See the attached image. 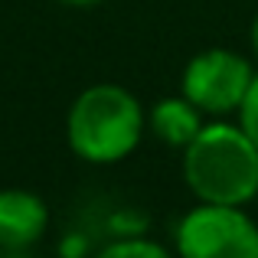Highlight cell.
I'll return each mask as SVG.
<instances>
[{
  "instance_id": "cell-5",
  "label": "cell",
  "mask_w": 258,
  "mask_h": 258,
  "mask_svg": "<svg viewBox=\"0 0 258 258\" xmlns=\"http://www.w3.org/2000/svg\"><path fill=\"white\" fill-rule=\"evenodd\" d=\"M49 229V206L30 189H0V245L30 248Z\"/></svg>"
},
{
  "instance_id": "cell-3",
  "label": "cell",
  "mask_w": 258,
  "mask_h": 258,
  "mask_svg": "<svg viewBox=\"0 0 258 258\" xmlns=\"http://www.w3.org/2000/svg\"><path fill=\"white\" fill-rule=\"evenodd\" d=\"M176 258H258V226L242 206L200 203L173 232Z\"/></svg>"
},
{
  "instance_id": "cell-6",
  "label": "cell",
  "mask_w": 258,
  "mask_h": 258,
  "mask_svg": "<svg viewBox=\"0 0 258 258\" xmlns=\"http://www.w3.org/2000/svg\"><path fill=\"white\" fill-rule=\"evenodd\" d=\"M147 127H151L164 144L180 147V151H183V147L203 131V111L186 98V95L164 98V101H157V105L151 108Z\"/></svg>"
},
{
  "instance_id": "cell-2",
  "label": "cell",
  "mask_w": 258,
  "mask_h": 258,
  "mask_svg": "<svg viewBox=\"0 0 258 258\" xmlns=\"http://www.w3.org/2000/svg\"><path fill=\"white\" fill-rule=\"evenodd\" d=\"M144 108L121 85H92L72 101L66 138L76 157L88 164H118L138 151L144 138Z\"/></svg>"
},
{
  "instance_id": "cell-1",
  "label": "cell",
  "mask_w": 258,
  "mask_h": 258,
  "mask_svg": "<svg viewBox=\"0 0 258 258\" xmlns=\"http://www.w3.org/2000/svg\"><path fill=\"white\" fill-rule=\"evenodd\" d=\"M183 180L200 203L245 206L258 196V147L242 124L216 121L183 147Z\"/></svg>"
},
{
  "instance_id": "cell-8",
  "label": "cell",
  "mask_w": 258,
  "mask_h": 258,
  "mask_svg": "<svg viewBox=\"0 0 258 258\" xmlns=\"http://www.w3.org/2000/svg\"><path fill=\"white\" fill-rule=\"evenodd\" d=\"M239 124H242V131H245L248 138L255 141V147H258V72H255L252 85H248L245 98H242V105H239Z\"/></svg>"
},
{
  "instance_id": "cell-10",
  "label": "cell",
  "mask_w": 258,
  "mask_h": 258,
  "mask_svg": "<svg viewBox=\"0 0 258 258\" xmlns=\"http://www.w3.org/2000/svg\"><path fill=\"white\" fill-rule=\"evenodd\" d=\"M248 36H252V52H255V59H258V17H255V23H252V33H248Z\"/></svg>"
},
{
  "instance_id": "cell-4",
  "label": "cell",
  "mask_w": 258,
  "mask_h": 258,
  "mask_svg": "<svg viewBox=\"0 0 258 258\" xmlns=\"http://www.w3.org/2000/svg\"><path fill=\"white\" fill-rule=\"evenodd\" d=\"M252 79L255 72L245 56L213 46V49L196 52L186 62L180 79V95H186L203 114H229L239 111Z\"/></svg>"
},
{
  "instance_id": "cell-7",
  "label": "cell",
  "mask_w": 258,
  "mask_h": 258,
  "mask_svg": "<svg viewBox=\"0 0 258 258\" xmlns=\"http://www.w3.org/2000/svg\"><path fill=\"white\" fill-rule=\"evenodd\" d=\"M95 258H176V255H170L164 245H157L151 239H121L105 245Z\"/></svg>"
},
{
  "instance_id": "cell-9",
  "label": "cell",
  "mask_w": 258,
  "mask_h": 258,
  "mask_svg": "<svg viewBox=\"0 0 258 258\" xmlns=\"http://www.w3.org/2000/svg\"><path fill=\"white\" fill-rule=\"evenodd\" d=\"M59 4H66V7H95V4H101V0H59Z\"/></svg>"
}]
</instances>
